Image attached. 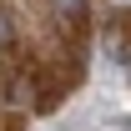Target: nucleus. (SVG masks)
Returning a JSON list of instances; mask_svg holds the SVG:
<instances>
[{
	"label": "nucleus",
	"instance_id": "f03ea898",
	"mask_svg": "<svg viewBox=\"0 0 131 131\" xmlns=\"http://www.w3.org/2000/svg\"><path fill=\"white\" fill-rule=\"evenodd\" d=\"M10 46H15V25H10V15L0 10V50H10Z\"/></svg>",
	"mask_w": 131,
	"mask_h": 131
},
{
	"label": "nucleus",
	"instance_id": "7ed1b4c3",
	"mask_svg": "<svg viewBox=\"0 0 131 131\" xmlns=\"http://www.w3.org/2000/svg\"><path fill=\"white\" fill-rule=\"evenodd\" d=\"M126 76H131V56H126Z\"/></svg>",
	"mask_w": 131,
	"mask_h": 131
},
{
	"label": "nucleus",
	"instance_id": "f257e3e1",
	"mask_svg": "<svg viewBox=\"0 0 131 131\" xmlns=\"http://www.w3.org/2000/svg\"><path fill=\"white\" fill-rule=\"evenodd\" d=\"M50 10H56L61 20H81L86 15V0H50Z\"/></svg>",
	"mask_w": 131,
	"mask_h": 131
}]
</instances>
